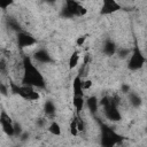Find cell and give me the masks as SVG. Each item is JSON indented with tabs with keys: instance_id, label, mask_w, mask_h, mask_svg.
<instances>
[{
	"instance_id": "cell-22",
	"label": "cell",
	"mask_w": 147,
	"mask_h": 147,
	"mask_svg": "<svg viewBox=\"0 0 147 147\" xmlns=\"http://www.w3.org/2000/svg\"><path fill=\"white\" fill-rule=\"evenodd\" d=\"M91 87H92V80H90V79L83 80V88H84V91L85 90H90Z\"/></svg>"
},
{
	"instance_id": "cell-13",
	"label": "cell",
	"mask_w": 147,
	"mask_h": 147,
	"mask_svg": "<svg viewBox=\"0 0 147 147\" xmlns=\"http://www.w3.org/2000/svg\"><path fill=\"white\" fill-rule=\"evenodd\" d=\"M72 103H74V107L76 109V115L80 116V113H82V110L84 108V105H85L84 96H74Z\"/></svg>"
},
{
	"instance_id": "cell-8",
	"label": "cell",
	"mask_w": 147,
	"mask_h": 147,
	"mask_svg": "<svg viewBox=\"0 0 147 147\" xmlns=\"http://www.w3.org/2000/svg\"><path fill=\"white\" fill-rule=\"evenodd\" d=\"M121 9V5L115 0H103L100 8L101 15H109L113 13H116Z\"/></svg>"
},
{
	"instance_id": "cell-20",
	"label": "cell",
	"mask_w": 147,
	"mask_h": 147,
	"mask_svg": "<svg viewBox=\"0 0 147 147\" xmlns=\"http://www.w3.org/2000/svg\"><path fill=\"white\" fill-rule=\"evenodd\" d=\"M87 39V34H83V36H79L77 39H76V45L77 46H83L84 42L86 41Z\"/></svg>"
},
{
	"instance_id": "cell-15",
	"label": "cell",
	"mask_w": 147,
	"mask_h": 147,
	"mask_svg": "<svg viewBox=\"0 0 147 147\" xmlns=\"http://www.w3.org/2000/svg\"><path fill=\"white\" fill-rule=\"evenodd\" d=\"M47 130H48V132H49L51 134H53V136H61V133H62L60 124H59L57 122H55V121L51 122V124L48 125V129H47Z\"/></svg>"
},
{
	"instance_id": "cell-2",
	"label": "cell",
	"mask_w": 147,
	"mask_h": 147,
	"mask_svg": "<svg viewBox=\"0 0 147 147\" xmlns=\"http://www.w3.org/2000/svg\"><path fill=\"white\" fill-rule=\"evenodd\" d=\"M9 87H10V92L13 94H16L18 96H21L24 100H29V101H38L40 99V94L34 91V87L29 86V85H18L15 82H13L11 79H9Z\"/></svg>"
},
{
	"instance_id": "cell-27",
	"label": "cell",
	"mask_w": 147,
	"mask_h": 147,
	"mask_svg": "<svg viewBox=\"0 0 147 147\" xmlns=\"http://www.w3.org/2000/svg\"><path fill=\"white\" fill-rule=\"evenodd\" d=\"M146 53H147V48H146Z\"/></svg>"
},
{
	"instance_id": "cell-17",
	"label": "cell",
	"mask_w": 147,
	"mask_h": 147,
	"mask_svg": "<svg viewBox=\"0 0 147 147\" xmlns=\"http://www.w3.org/2000/svg\"><path fill=\"white\" fill-rule=\"evenodd\" d=\"M78 62H79V53L78 52H74L71 55H70V57H69V69H74V68H76L77 67V64H78Z\"/></svg>"
},
{
	"instance_id": "cell-1",
	"label": "cell",
	"mask_w": 147,
	"mask_h": 147,
	"mask_svg": "<svg viewBox=\"0 0 147 147\" xmlns=\"http://www.w3.org/2000/svg\"><path fill=\"white\" fill-rule=\"evenodd\" d=\"M22 84L29 85L32 87L44 88L46 86L44 76L39 71V69L33 64L31 59L25 55L23 57V76H22Z\"/></svg>"
},
{
	"instance_id": "cell-16",
	"label": "cell",
	"mask_w": 147,
	"mask_h": 147,
	"mask_svg": "<svg viewBox=\"0 0 147 147\" xmlns=\"http://www.w3.org/2000/svg\"><path fill=\"white\" fill-rule=\"evenodd\" d=\"M44 111H45V114L47 116L52 117L55 114V105L52 101H46L45 106H44Z\"/></svg>"
},
{
	"instance_id": "cell-21",
	"label": "cell",
	"mask_w": 147,
	"mask_h": 147,
	"mask_svg": "<svg viewBox=\"0 0 147 147\" xmlns=\"http://www.w3.org/2000/svg\"><path fill=\"white\" fill-rule=\"evenodd\" d=\"M77 126H78V131H84L85 130V124L83 122V119L80 118V116H77Z\"/></svg>"
},
{
	"instance_id": "cell-10",
	"label": "cell",
	"mask_w": 147,
	"mask_h": 147,
	"mask_svg": "<svg viewBox=\"0 0 147 147\" xmlns=\"http://www.w3.org/2000/svg\"><path fill=\"white\" fill-rule=\"evenodd\" d=\"M72 91H74V96H84V88H83V79L79 75H77L74 78L72 82Z\"/></svg>"
},
{
	"instance_id": "cell-7",
	"label": "cell",
	"mask_w": 147,
	"mask_h": 147,
	"mask_svg": "<svg viewBox=\"0 0 147 147\" xmlns=\"http://www.w3.org/2000/svg\"><path fill=\"white\" fill-rule=\"evenodd\" d=\"M0 124H1V127H2L3 132L7 136H10V137L15 136V129H14L13 119L5 110H2L1 114H0Z\"/></svg>"
},
{
	"instance_id": "cell-3",
	"label": "cell",
	"mask_w": 147,
	"mask_h": 147,
	"mask_svg": "<svg viewBox=\"0 0 147 147\" xmlns=\"http://www.w3.org/2000/svg\"><path fill=\"white\" fill-rule=\"evenodd\" d=\"M123 140H124V138L121 134H118L116 131H114L113 129H110L107 125H103V124L101 125L100 144L102 147H116Z\"/></svg>"
},
{
	"instance_id": "cell-9",
	"label": "cell",
	"mask_w": 147,
	"mask_h": 147,
	"mask_svg": "<svg viewBox=\"0 0 147 147\" xmlns=\"http://www.w3.org/2000/svg\"><path fill=\"white\" fill-rule=\"evenodd\" d=\"M37 44V39L26 32H18L17 33V45L20 48H26Z\"/></svg>"
},
{
	"instance_id": "cell-4",
	"label": "cell",
	"mask_w": 147,
	"mask_h": 147,
	"mask_svg": "<svg viewBox=\"0 0 147 147\" xmlns=\"http://www.w3.org/2000/svg\"><path fill=\"white\" fill-rule=\"evenodd\" d=\"M87 9L78 1L67 0L64 2V8L62 9V15L64 17H75V16H84L86 15Z\"/></svg>"
},
{
	"instance_id": "cell-5",
	"label": "cell",
	"mask_w": 147,
	"mask_h": 147,
	"mask_svg": "<svg viewBox=\"0 0 147 147\" xmlns=\"http://www.w3.org/2000/svg\"><path fill=\"white\" fill-rule=\"evenodd\" d=\"M145 63H146V57L142 54V52L140 51V48L136 45L133 47L131 55H130V59L127 61V68L131 71H136V70L141 69L145 65Z\"/></svg>"
},
{
	"instance_id": "cell-19",
	"label": "cell",
	"mask_w": 147,
	"mask_h": 147,
	"mask_svg": "<svg viewBox=\"0 0 147 147\" xmlns=\"http://www.w3.org/2000/svg\"><path fill=\"white\" fill-rule=\"evenodd\" d=\"M69 131H70V134L74 136V137H77L78 136V126H77V117H74L70 122V125H69Z\"/></svg>"
},
{
	"instance_id": "cell-6",
	"label": "cell",
	"mask_w": 147,
	"mask_h": 147,
	"mask_svg": "<svg viewBox=\"0 0 147 147\" xmlns=\"http://www.w3.org/2000/svg\"><path fill=\"white\" fill-rule=\"evenodd\" d=\"M103 111H105L106 117L109 121L117 122V121H119L122 118L121 113L118 110V99L117 98H111L110 96V102H109L108 106H106L103 108Z\"/></svg>"
},
{
	"instance_id": "cell-25",
	"label": "cell",
	"mask_w": 147,
	"mask_h": 147,
	"mask_svg": "<svg viewBox=\"0 0 147 147\" xmlns=\"http://www.w3.org/2000/svg\"><path fill=\"white\" fill-rule=\"evenodd\" d=\"M0 92H1V94L2 95H7V88H6V86H5V84L3 83H1L0 84Z\"/></svg>"
},
{
	"instance_id": "cell-18",
	"label": "cell",
	"mask_w": 147,
	"mask_h": 147,
	"mask_svg": "<svg viewBox=\"0 0 147 147\" xmlns=\"http://www.w3.org/2000/svg\"><path fill=\"white\" fill-rule=\"evenodd\" d=\"M129 100H130V103L133 106V107H138L141 105V99L138 94L136 93H129Z\"/></svg>"
},
{
	"instance_id": "cell-24",
	"label": "cell",
	"mask_w": 147,
	"mask_h": 147,
	"mask_svg": "<svg viewBox=\"0 0 147 147\" xmlns=\"http://www.w3.org/2000/svg\"><path fill=\"white\" fill-rule=\"evenodd\" d=\"M6 60H5V57H1V60H0V71L1 72H5V70H6Z\"/></svg>"
},
{
	"instance_id": "cell-23",
	"label": "cell",
	"mask_w": 147,
	"mask_h": 147,
	"mask_svg": "<svg viewBox=\"0 0 147 147\" xmlns=\"http://www.w3.org/2000/svg\"><path fill=\"white\" fill-rule=\"evenodd\" d=\"M117 53H118V55H119L121 57H125L126 55H129L130 51H129V49H122V48H119V49L117 51Z\"/></svg>"
},
{
	"instance_id": "cell-14",
	"label": "cell",
	"mask_w": 147,
	"mask_h": 147,
	"mask_svg": "<svg viewBox=\"0 0 147 147\" xmlns=\"http://www.w3.org/2000/svg\"><path fill=\"white\" fill-rule=\"evenodd\" d=\"M116 52H117V47H116L115 42L111 40H107L103 45V53L106 55H114Z\"/></svg>"
},
{
	"instance_id": "cell-12",
	"label": "cell",
	"mask_w": 147,
	"mask_h": 147,
	"mask_svg": "<svg viewBox=\"0 0 147 147\" xmlns=\"http://www.w3.org/2000/svg\"><path fill=\"white\" fill-rule=\"evenodd\" d=\"M85 103H86V106H87V108H88V110L92 113V114H95L96 111H98V108H99V100H98V98L96 96H90L86 101H85Z\"/></svg>"
},
{
	"instance_id": "cell-11",
	"label": "cell",
	"mask_w": 147,
	"mask_h": 147,
	"mask_svg": "<svg viewBox=\"0 0 147 147\" xmlns=\"http://www.w3.org/2000/svg\"><path fill=\"white\" fill-rule=\"evenodd\" d=\"M33 57H34V60L37 62H40V63H49V62L53 61L52 57H51V55H49V53L46 49H42V48L41 49H38L34 53Z\"/></svg>"
},
{
	"instance_id": "cell-26",
	"label": "cell",
	"mask_w": 147,
	"mask_h": 147,
	"mask_svg": "<svg viewBox=\"0 0 147 147\" xmlns=\"http://www.w3.org/2000/svg\"><path fill=\"white\" fill-rule=\"evenodd\" d=\"M129 91H130V86H129V85H123V86H122V92L129 93Z\"/></svg>"
}]
</instances>
